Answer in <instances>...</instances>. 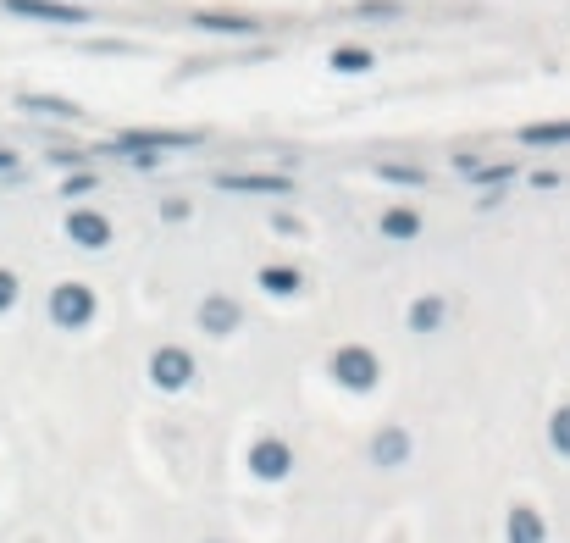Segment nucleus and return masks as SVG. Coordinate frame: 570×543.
Here are the masks:
<instances>
[{
  "instance_id": "nucleus-4",
  "label": "nucleus",
  "mask_w": 570,
  "mask_h": 543,
  "mask_svg": "<svg viewBox=\"0 0 570 543\" xmlns=\"http://www.w3.org/2000/svg\"><path fill=\"white\" fill-rule=\"evenodd\" d=\"M554 139H570V122H548V128H526V145H554Z\"/></svg>"
},
{
  "instance_id": "nucleus-5",
  "label": "nucleus",
  "mask_w": 570,
  "mask_h": 543,
  "mask_svg": "<svg viewBox=\"0 0 570 543\" xmlns=\"http://www.w3.org/2000/svg\"><path fill=\"white\" fill-rule=\"evenodd\" d=\"M227 189H288V178H222Z\"/></svg>"
},
{
  "instance_id": "nucleus-6",
  "label": "nucleus",
  "mask_w": 570,
  "mask_h": 543,
  "mask_svg": "<svg viewBox=\"0 0 570 543\" xmlns=\"http://www.w3.org/2000/svg\"><path fill=\"white\" fill-rule=\"evenodd\" d=\"M183 372H189V361H183V355H167V361H155V377H167V383H178Z\"/></svg>"
},
{
  "instance_id": "nucleus-9",
  "label": "nucleus",
  "mask_w": 570,
  "mask_h": 543,
  "mask_svg": "<svg viewBox=\"0 0 570 543\" xmlns=\"http://www.w3.org/2000/svg\"><path fill=\"white\" fill-rule=\"evenodd\" d=\"M12 294H17V283H12V272H0V311L12 305Z\"/></svg>"
},
{
  "instance_id": "nucleus-1",
  "label": "nucleus",
  "mask_w": 570,
  "mask_h": 543,
  "mask_svg": "<svg viewBox=\"0 0 570 543\" xmlns=\"http://www.w3.org/2000/svg\"><path fill=\"white\" fill-rule=\"evenodd\" d=\"M6 12L45 17V23H84V12H78V6H50V0H6Z\"/></svg>"
},
{
  "instance_id": "nucleus-3",
  "label": "nucleus",
  "mask_w": 570,
  "mask_h": 543,
  "mask_svg": "<svg viewBox=\"0 0 570 543\" xmlns=\"http://www.w3.org/2000/svg\"><path fill=\"white\" fill-rule=\"evenodd\" d=\"M67 228L78 233L84 244H100V239H106V222H95V211H78V217H72Z\"/></svg>"
},
{
  "instance_id": "nucleus-7",
  "label": "nucleus",
  "mask_w": 570,
  "mask_h": 543,
  "mask_svg": "<svg viewBox=\"0 0 570 543\" xmlns=\"http://www.w3.org/2000/svg\"><path fill=\"white\" fill-rule=\"evenodd\" d=\"M382 228L404 239V233H416V217H410V211H388V222H382Z\"/></svg>"
},
{
  "instance_id": "nucleus-8",
  "label": "nucleus",
  "mask_w": 570,
  "mask_h": 543,
  "mask_svg": "<svg viewBox=\"0 0 570 543\" xmlns=\"http://www.w3.org/2000/svg\"><path fill=\"white\" fill-rule=\"evenodd\" d=\"M266 289H299L294 272H266Z\"/></svg>"
},
{
  "instance_id": "nucleus-10",
  "label": "nucleus",
  "mask_w": 570,
  "mask_h": 543,
  "mask_svg": "<svg viewBox=\"0 0 570 543\" xmlns=\"http://www.w3.org/2000/svg\"><path fill=\"white\" fill-rule=\"evenodd\" d=\"M12 167H17V161H12V156H6V150H0V172H12Z\"/></svg>"
},
{
  "instance_id": "nucleus-2",
  "label": "nucleus",
  "mask_w": 570,
  "mask_h": 543,
  "mask_svg": "<svg viewBox=\"0 0 570 543\" xmlns=\"http://www.w3.org/2000/svg\"><path fill=\"white\" fill-rule=\"evenodd\" d=\"M84 311H89V294L84 289H61L56 294V316H61V322H84Z\"/></svg>"
}]
</instances>
